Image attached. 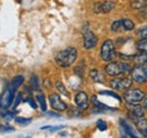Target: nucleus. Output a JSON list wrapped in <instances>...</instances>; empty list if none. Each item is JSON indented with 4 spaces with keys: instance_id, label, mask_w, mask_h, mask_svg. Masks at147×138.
<instances>
[{
    "instance_id": "1",
    "label": "nucleus",
    "mask_w": 147,
    "mask_h": 138,
    "mask_svg": "<svg viewBox=\"0 0 147 138\" xmlns=\"http://www.w3.org/2000/svg\"><path fill=\"white\" fill-rule=\"evenodd\" d=\"M77 58V50L75 47H67L55 55V63L61 68H69Z\"/></svg>"
},
{
    "instance_id": "2",
    "label": "nucleus",
    "mask_w": 147,
    "mask_h": 138,
    "mask_svg": "<svg viewBox=\"0 0 147 138\" xmlns=\"http://www.w3.org/2000/svg\"><path fill=\"white\" fill-rule=\"evenodd\" d=\"M131 66L123 63V62H110L105 68L104 71L108 75L110 76H121V75H126L131 72Z\"/></svg>"
},
{
    "instance_id": "3",
    "label": "nucleus",
    "mask_w": 147,
    "mask_h": 138,
    "mask_svg": "<svg viewBox=\"0 0 147 138\" xmlns=\"http://www.w3.org/2000/svg\"><path fill=\"white\" fill-rule=\"evenodd\" d=\"M101 57L105 62H112L115 58V47L114 43L111 39H107L103 42L101 46Z\"/></svg>"
},
{
    "instance_id": "4",
    "label": "nucleus",
    "mask_w": 147,
    "mask_h": 138,
    "mask_svg": "<svg viewBox=\"0 0 147 138\" xmlns=\"http://www.w3.org/2000/svg\"><path fill=\"white\" fill-rule=\"evenodd\" d=\"M131 79L136 83H145L147 81V65L137 64L131 70Z\"/></svg>"
},
{
    "instance_id": "5",
    "label": "nucleus",
    "mask_w": 147,
    "mask_h": 138,
    "mask_svg": "<svg viewBox=\"0 0 147 138\" xmlns=\"http://www.w3.org/2000/svg\"><path fill=\"white\" fill-rule=\"evenodd\" d=\"M96 44H97L96 35L88 28V26H85L84 31H83V45H84V48L92 50L96 46Z\"/></svg>"
},
{
    "instance_id": "6",
    "label": "nucleus",
    "mask_w": 147,
    "mask_h": 138,
    "mask_svg": "<svg viewBox=\"0 0 147 138\" xmlns=\"http://www.w3.org/2000/svg\"><path fill=\"white\" fill-rule=\"evenodd\" d=\"M123 98L127 102H140L145 99V92L139 89H128L126 90Z\"/></svg>"
},
{
    "instance_id": "7",
    "label": "nucleus",
    "mask_w": 147,
    "mask_h": 138,
    "mask_svg": "<svg viewBox=\"0 0 147 138\" xmlns=\"http://www.w3.org/2000/svg\"><path fill=\"white\" fill-rule=\"evenodd\" d=\"M132 79L128 78H121V79H113L110 82V86L113 90L117 91H123V90H128L132 86Z\"/></svg>"
},
{
    "instance_id": "8",
    "label": "nucleus",
    "mask_w": 147,
    "mask_h": 138,
    "mask_svg": "<svg viewBox=\"0 0 147 138\" xmlns=\"http://www.w3.org/2000/svg\"><path fill=\"white\" fill-rule=\"evenodd\" d=\"M115 7V3L113 1L110 0H105V1H102V2H96L94 3V11L95 13H98V14H107V13H110L111 10H113Z\"/></svg>"
},
{
    "instance_id": "9",
    "label": "nucleus",
    "mask_w": 147,
    "mask_h": 138,
    "mask_svg": "<svg viewBox=\"0 0 147 138\" xmlns=\"http://www.w3.org/2000/svg\"><path fill=\"white\" fill-rule=\"evenodd\" d=\"M14 94H15V91H13L9 86L6 89V91L2 93V96L0 97V105L1 108L3 109H8L11 104H13V100H14Z\"/></svg>"
},
{
    "instance_id": "10",
    "label": "nucleus",
    "mask_w": 147,
    "mask_h": 138,
    "mask_svg": "<svg viewBox=\"0 0 147 138\" xmlns=\"http://www.w3.org/2000/svg\"><path fill=\"white\" fill-rule=\"evenodd\" d=\"M50 104H51V107L57 110V111H65L66 109H67V104L65 101H62V99L60 98V96L59 94H57V93H53V94H51L50 96Z\"/></svg>"
},
{
    "instance_id": "11",
    "label": "nucleus",
    "mask_w": 147,
    "mask_h": 138,
    "mask_svg": "<svg viewBox=\"0 0 147 138\" xmlns=\"http://www.w3.org/2000/svg\"><path fill=\"white\" fill-rule=\"evenodd\" d=\"M127 107L134 117L140 118L145 116V108L144 105L139 104V102H127Z\"/></svg>"
},
{
    "instance_id": "12",
    "label": "nucleus",
    "mask_w": 147,
    "mask_h": 138,
    "mask_svg": "<svg viewBox=\"0 0 147 138\" xmlns=\"http://www.w3.org/2000/svg\"><path fill=\"white\" fill-rule=\"evenodd\" d=\"M75 104L82 110L87 109L88 108V96H87V93L84 92V91L78 92L75 96Z\"/></svg>"
},
{
    "instance_id": "13",
    "label": "nucleus",
    "mask_w": 147,
    "mask_h": 138,
    "mask_svg": "<svg viewBox=\"0 0 147 138\" xmlns=\"http://www.w3.org/2000/svg\"><path fill=\"white\" fill-rule=\"evenodd\" d=\"M132 119L135 120V123H136V127L138 128L139 133H142L144 136H147V119H145L144 117H134L132 116Z\"/></svg>"
},
{
    "instance_id": "14",
    "label": "nucleus",
    "mask_w": 147,
    "mask_h": 138,
    "mask_svg": "<svg viewBox=\"0 0 147 138\" xmlns=\"http://www.w3.org/2000/svg\"><path fill=\"white\" fill-rule=\"evenodd\" d=\"M120 126H121L123 133H126L125 136H128V137H137V136H138V134H137V131L134 129V127L130 126L126 120L121 119V120H120Z\"/></svg>"
},
{
    "instance_id": "15",
    "label": "nucleus",
    "mask_w": 147,
    "mask_h": 138,
    "mask_svg": "<svg viewBox=\"0 0 147 138\" xmlns=\"http://www.w3.org/2000/svg\"><path fill=\"white\" fill-rule=\"evenodd\" d=\"M90 76L94 82H104V75L97 69H92L90 72Z\"/></svg>"
},
{
    "instance_id": "16",
    "label": "nucleus",
    "mask_w": 147,
    "mask_h": 138,
    "mask_svg": "<svg viewBox=\"0 0 147 138\" xmlns=\"http://www.w3.org/2000/svg\"><path fill=\"white\" fill-rule=\"evenodd\" d=\"M23 82H24V76H23V75H17L16 78L13 79V81H11L9 88H10L13 91H16L19 86L23 84Z\"/></svg>"
},
{
    "instance_id": "17",
    "label": "nucleus",
    "mask_w": 147,
    "mask_h": 138,
    "mask_svg": "<svg viewBox=\"0 0 147 138\" xmlns=\"http://www.w3.org/2000/svg\"><path fill=\"white\" fill-rule=\"evenodd\" d=\"M132 58L137 64H145L147 62V53L139 52L135 56H132Z\"/></svg>"
},
{
    "instance_id": "18",
    "label": "nucleus",
    "mask_w": 147,
    "mask_h": 138,
    "mask_svg": "<svg viewBox=\"0 0 147 138\" xmlns=\"http://www.w3.org/2000/svg\"><path fill=\"white\" fill-rule=\"evenodd\" d=\"M111 31H112V32H115V33H119V32L125 31L121 19H120V20H115V21L112 23V25H111Z\"/></svg>"
},
{
    "instance_id": "19",
    "label": "nucleus",
    "mask_w": 147,
    "mask_h": 138,
    "mask_svg": "<svg viewBox=\"0 0 147 138\" xmlns=\"http://www.w3.org/2000/svg\"><path fill=\"white\" fill-rule=\"evenodd\" d=\"M136 48H137L139 52L147 53V38H142L139 42H137Z\"/></svg>"
},
{
    "instance_id": "20",
    "label": "nucleus",
    "mask_w": 147,
    "mask_h": 138,
    "mask_svg": "<svg viewBox=\"0 0 147 138\" xmlns=\"http://www.w3.org/2000/svg\"><path fill=\"white\" fill-rule=\"evenodd\" d=\"M121 21H122V25H123V28H125V31H127V32H130V31H132V29L135 28V23H134L132 20L128 19V18L121 19Z\"/></svg>"
},
{
    "instance_id": "21",
    "label": "nucleus",
    "mask_w": 147,
    "mask_h": 138,
    "mask_svg": "<svg viewBox=\"0 0 147 138\" xmlns=\"http://www.w3.org/2000/svg\"><path fill=\"white\" fill-rule=\"evenodd\" d=\"M55 89H57L61 94H63V96H66V97H69L68 90L66 89V86H63V83H62L61 81H57V82H55Z\"/></svg>"
},
{
    "instance_id": "22",
    "label": "nucleus",
    "mask_w": 147,
    "mask_h": 138,
    "mask_svg": "<svg viewBox=\"0 0 147 138\" xmlns=\"http://www.w3.org/2000/svg\"><path fill=\"white\" fill-rule=\"evenodd\" d=\"M36 100L38 104H40V108L42 111H45L47 110V102H45V97L42 94V93H38L36 96Z\"/></svg>"
},
{
    "instance_id": "23",
    "label": "nucleus",
    "mask_w": 147,
    "mask_h": 138,
    "mask_svg": "<svg viewBox=\"0 0 147 138\" xmlns=\"http://www.w3.org/2000/svg\"><path fill=\"white\" fill-rule=\"evenodd\" d=\"M92 102L95 107H97V108H100V109H102V110H111V109H112V108L108 107V105H105V104H101V102L98 101V99H97L96 96H93L92 97Z\"/></svg>"
},
{
    "instance_id": "24",
    "label": "nucleus",
    "mask_w": 147,
    "mask_h": 138,
    "mask_svg": "<svg viewBox=\"0 0 147 138\" xmlns=\"http://www.w3.org/2000/svg\"><path fill=\"white\" fill-rule=\"evenodd\" d=\"M144 7H147V2L145 0H135L134 2H131V8L139 9V8H144Z\"/></svg>"
},
{
    "instance_id": "25",
    "label": "nucleus",
    "mask_w": 147,
    "mask_h": 138,
    "mask_svg": "<svg viewBox=\"0 0 147 138\" xmlns=\"http://www.w3.org/2000/svg\"><path fill=\"white\" fill-rule=\"evenodd\" d=\"M31 86L33 90L35 91H38L40 90V82H38V79H37L36 75H33L31 78Z\"/></svg>"
},
{
    "instance_id": "26",
    "label": "nucleus",
    "mask_w": 147,
    "mask_h": 138,
    "mask_svg": "<svg viewBox=\"0 0 147 138\" xmlns=\"http://www.w3.org/2000/svg\"><path fill=\"white\" fill-rule=\"evenodd\" d=\"M100 93H101V94H104V96H110V97H112V98L117 99L119 102L121 101V98H120L115 92H113V91H101Z\"/></svg>"
},
{
    "instance_id": "27",
    "label": "nucleus",
    "mask_w": 147,
    "mask_h": 138,
    "mask_svg": "<svg viewBox=\"0 0 147 138\" xmlns=\"http://www.w3.org/2000/svg\"><path fill=\"white\" fill-rule=\"evenodd\" d=\"M13 130H14V127H11V126L0 125V133H9V131H13Z\"/></svg>"
},
{
    "instance_id": "28",
    "label": "nucleus",
    "mask_w": 147,
    "mask_h": 138,
    "mask_svg": "<svg viewBox=\"0 0 147 138\" xmlns=\"http://www.w3.org/2000/svg\"><path fill=\"white\" fill-rule=\"evenodd\" d=\"M15 121L19 125H28L32 121V119L31 118H20V117H18V118L15 119Z\"/></svg>"
},
{
    "instance_id": "29",
    "label": "nucleus",
    "mask_w": 147,
    "mask_h": 138,
    "mask_svg": "<svg viewBox=\"0 0 147 138\" xmlns=\"http://www.w3.org/2000/svg\"><path fill=\"white\" fill-rule=\"evenodd\" d=\"M96 126H97V128H98V130H101V131H103V130H105L107 128H108V126H107V123H105V121H103L102 119H100V120H97V123H96Z\"/></svg>"
},
{
    "instance_id": "30",
    "label": "nucleus",
    "mask_w": 147,
    "mask_h": 138,
    "mask_svg": "<svg viewBox=\"0 0 147 138\" xmlns=\"http://www.w3.org/2000/svg\"><path fill=\"white\" fill-rule=\"evenodd\" d=\"M138 36L140 38H147V26H145L144 28H142L139 32H138Z\"/></svg>"
},
{
    "instance_id": "31",
    "label": "nucleus",
    "mask_w": 147,
    "mask_h": 138,
    "mask_svg": "<svg viewBox=\"0 0 147 138\" xmlns=\"http://www.w3.org/2000/svg\"><path fill=\"white\" fill-rule=\"evenodd\" d=\"M20 101H22V93H18V94L16 96V99H15V102H14V105H13V107L16 108V107L19 104Z\"/></svg>"
},
{
    "instance_id": "32",
    "label": "nucleus",
    "mask_w": 147,
    "mask_h": 138,
    "mask_svg": "<svg viewBox=\"0 0 147 138\" xmlns=\"http://www.w3.org/2000/svg\"><path fill=\"white\" fill-rule=\"evenodd\" d=\"M26 102H28V104H31V107H32L33 109H36V108H37V105H36V104H35V101H34L32 98H28V99L26 100Z\"/></svg>"
},
{
    "instance_id": "33",
    "label": "nucleus",
    "mask_w": 147,
    "mask_h": 138,
    "mask_svg": "<svg viewBox=\"0 0 147 138\" xmlns=\"http://www.w3.org/2000/svg\"><path fill=\"white\" fill-rule=\"evenodd\" d=\"M14 112H7V113H3L2 115V117L3 118H6V119H13V117H14Z\"/></svg>"
},
{
    "instance_id": "34",
    "label": "nucleus",
    "mask_w": 147,
    "mask_h": 138,
    "mask_svg": "<svg viewBox=\"0 0 147 138\" xmlns=\"http://www.w3.org/2000/svg\"><path fill=\"white\" fill-rule=\"evenodd\" d=\"M61 128H63V126H57V127H50V131L51 133H53L55 130H59V129H61Z\"/></svg>"
},
{
    "instance_id": "35",
    "label": "nucleus",
    "mask_w": 147,
    "mask_h": 138,
    "mask_svg": "<svg viewBox=\"0 0 147 138\" xmlns=\"http://www.w3.org/2000/svg\"><path fill=\"white\" fill-rule=\"evenodd\" d=\"M48 115H49V116H51V117H60V115L55 113V112H52V111H49V112H48Z\"/></svg>"
},
{
    "instance_id": "36",
    "label": "nucleus",
    "mask_w": 147,
    "mask_h": 138,
    "mask_svg": "<svg viewBox=\"0 0 147 138\" xmlns=\"http://www.w3.org/2000/svg\"><path fill=\"white\" fill-rule=\"evenodd\" d=\"M144 108L147 110V98L145 99V101H144Z\"/></svg>"
}]
</instances>
